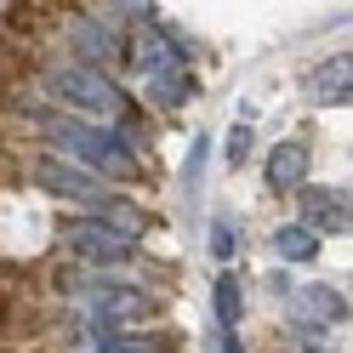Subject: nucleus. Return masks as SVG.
I'll list each match as a JSON object with an SVG mask.
<instances>
[{
  "instance_id": "nucleus-1",
  "label": "nucleus",
  "mask_w": 353,
  "mask_h": 353,
  "mask_svg": "<svg viewBox=\"0 0 353 353\" xmlns=\"http://www.w3.org/2000/svg\"><path fill=\"white\" fill-rule=\"evenodd\" d=\"M0 183H12V165H0Z\"/></svg>"
},
{
  "instance_id": "nucleus-2",
  "label": "nucleus",
  "mask_w": 353,
  "mask_h": 353,
  "mask_svg": "<svg viewBox=\"0 0 353 353\" xmlns=\"http://www.w3.org/2000/svg\"><path fill=\"white\" fill-rule=\"evenodd\" d=\"M0 160H6V137H0Z\"/></svg>"
}]
</instances>
